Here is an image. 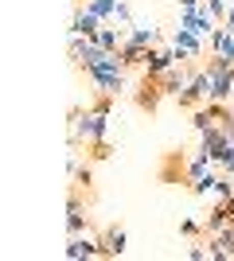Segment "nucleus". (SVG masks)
<instances>
[{"label":"nucleus","instance_id":"nucleus-11","mask_svg":"<svg viewBox=\"0 0 234 261\" xmlns=\"http://www.w3.org/2000/svg\"><path fill=\"white\" fill-rule=\"evenodd\" d=\"M188 82H191V66H172V70H164L160 74V86H164V98H179L184 90H188Z\"/></svg>","mask_w":234,"mask_h":261},{"label":"nucleus","instance_id":"nucleus-19","mask_svg":"<svg viewBox=\"0 0 234 261\" xmlns=\"http://www.w3.org/2000/svg\"><path fill=\"white\" fill-rule=\"evenodd\" d=\"M86 152H90V160H94V164L106 160V156H110V141H94V144H86Z\"/></svg>","mask_w":234,"mask_h":261},{"label":"nucleus","instance_id":"nucleus-18","mask_svg":"<svg viewBox=\"0 0 234 261\" xmlns=\"http://www.w3.org/2000/svg\"><path fill=\"white\" fill-rule=\"evenodd\" d=\"M179 234H184V238H199V234H207V226H199L195 218H184V222H179Z\"/></svg>","mask_w":234,"mask_h":261},{"label":"nucleus","instance_id":"nucleus-10","mask_svg":"<svg viewBox=\"0 0 234 261\" xmlns=\"http://www.w3.org/2000/svg\"><path fill=\"white\" fill-rule=\"evenodd\" d=\"M179 28H191V32H199L211 39L215 32H219V20H215L211 12H207V4H203L199 12H179Z\"/></svg>","mask_w":234,"mask_h":261},{"label":"nucleus","instance_id":"nucleus-6","mask_svg":"<svg viewBox=\"0 0 234 261\" xmlns=\"http://www.w3.org/2000/svg\"><path fill=\"white\" fill-rule=\"evenodd\" d=\"M172 66H179L176 47H172V43H156L152 51H148V59H145V74L148 78H160L164 70H172Z\"/></svg>","mask_w":234,"mask_h":261},{"label":"nucleus","instance_id":"nucleus-12","mask_svg":"<svg viewBox=\"0 0 234 261\" xmlns=\"http://www.w3.org/2000/svg\"><path fill=\"white\" fill-rule=\"evenodd\" d=\"M67 230L70 234H82L86 230V203H82V191H70V199H67Z\"/></svg>","mask_w":234,"mask_h":261},{"label":"nucleus","instance_id":"nucleus-22","mask_svg":"<svg viewBox=\"0 0 234 261\" xmlns=\"http://www.w3.org/2000/svg\"><path fill=\"white\" fill-rule=\"evenodd\" d=\"M184 253H188L191 261H207V257H211V253H207V242H191Z\"/></svg>","mask_w":234,"mask_h":261},{"label":"nucleus","instance_id":"nucleus-23","mask_svg":"<svg viewBox=\"0 0 234 261\" xmlns=\"http://www.w3.org/2000/svg\"><path fill=\"white\" fill-rule=\"evenodd\" d=\"M90 184H94V172H90L86 164H82V168L74 172V187H90Z\"/></svg>","mask_w":234,"mask_h":261},{"label":"nucleus","instance_id":"nucleus-16","mask_svg":"<svg viewBox=\"0 0 234 261\" xmlns=\"http://www.w3.org/2000/svg\"><path fill=\"white\" fill-rule=\"evenodd\" d=\"M129 39L141 43V47H156V43H160V32H156V23L133 20V23H129Z\"/></svg>","mask_w":234,"mask_h":261},{"label":"nucleus","instance_id":"nucleus-5","mask_svg":"<svg viewBox=\"0 0 234 261\" xmlns=\"http://www.w3.org/2000/svg\"><path fill=\"white\" fill-rule=\"evenodd\" d=\"M230 148H234V141L226 137L223 125H211V129H203V133H199V152H207L215 164H223L226 156H230Z\"/></svg>","mask_w":234,"mask_h":261},{"label":"nucleus","instance_id":"nucleus-7","mask_svg":"<svg viewBox=\"0 0 234 261\" xmlns=\"http://www.w3.org/2000/svg\"><path fill=\"white\" fill-rule=\"evenodd\" d=\"M101 23H106V20H98V16H94V12H90L86 4L78 0V4H74V16H70V28H67V32H70V35H86V39H98Z\"/></svg>","mask_w":234,"mask_h":261},{"label":"nucleus","instance_id":"nucleus-1","mask_svg":"<svg viewBox=\"0 0 234 261\" xmlns=\"http://www.w3.org/2000/svg\"><path fill=\"white\" fill-rule=\"evenodd\" d=\"M110 113H113V98L98 94V101L90 109H70V144L82 148V144L106 141L110 133Z\"/></svg>","mask_w":234,"mask_h":261},{"label":"nucleus","instance_id":"nucleus-15","mask_svg":"<svg viewBox=\"0 0 234 261\" xmlns=\"http://www.w3.org/2000/svg\"><path fill=\"white\" fill-rule=\"evenodd\" d=\"M125 230L121 226H110L106 230V234H101V257H121L125 250H129V246H125Z\"/></svg>","mask_w":234,"mask_h":261},{"label":"nucleus","instance_id":"nucleus-24","mask_svg":"<svg viewBox=\"0 0 234 261\" xmlns=\"http://www.w3.org/2000/svg\"><path fill=\"white\" fill-rule=\"evenodd\" d=\"M230 74H234V66H230Z\"/></svg>","mask_w":234,"mask_h":261},{"label":"nucleus","instance_id":"nucleus-25","mask_svg":"<svg viewBox=\"0 0 234 261\" xmlns=\"http://www.w3.org/2000/svg\"><path fill=\"white\" fill-rule=\"evenodd\" d=\"M74 4H78V0H74Z\"/></svg>","mask_w":234,"mask_h":261},{"label":"nucleus","instance_id":"nucleus-17","mask_svg":"<svg viewBox=\"0 0 234 261\" xmlns=\"http://www.w3.org/2000/svg\"><path fill=\"white\" fill-rule=\"evenodd\" d=\"M98 20H113V12H117V0H82Z\"/></svg>","mask_w":234,"mask_h":261},{"label":"nucleus","instance_id":"nucleus-3","mask_svg":"<svg viewBox=\"0 0 234 261\" xmlns=\"http://www.w3.org/2000/svg\"><path fill=\"white\" fill-rule=\"evenodd\" d=\"M168 43L176 47V55H179V63H184V66H191L195 59H203V55L211 51V43H207V35L191 32V28H176Z\"/></svg>","mask_w":234,"mask_h":261},{"label":"nucleus","instance_id":"nucleus-20","mask_svg":"<svg viewBox=\"0 0 234 261\" xmlns=\"http://www.w3.org/2000/svg\"><path fill=\"white\" fill-rule=\"evenodd\" d=\"M113 23H125V28L133 23V8H129L125 0H117V12H113Z\"/></svg>","mask_w":234,"mask_h":261},{"label":"nucleus","instance_id":"nucleus-4","mask_svg":"<svg viewBox=\"0 0 234 261\" xmlns=\"http://www.w3.org/2000/svg\"><path fill=\"white\" fill-rule=\"evenodd\" d=\"M203 70H207V82H211V101H230V94H234L230 66H226L223 59H215V55H211V63H203Z\"/></svg>","mask_w":234,"mask_h":261},{"label":"nucleus","instance_id":"nucleus-2","mask_svg":"<svg viewBox=\"0 0 234 261\" xmlns=\"http://www.w3.org/2000/svg\"><path fill=\"white\" fill-rule=\"evenodd\" d=\"M82 74H86V82L98 90V94H106V98H121L125 90H129V86H125V63H121V55H117V51H106L98 63L86 66Z\"/></svg>","mask_w":234,"mask_h":261},{"label":"nucleus","instance_id":"nucleus-9","mask_svg":"<svg viewBox=\"0 0 234 261\" xmlns=\"http://www.w3.org/2000/svg\"><path fill=\"white\" fill-rule=\"evenodd\" d=\"M63 253H67L70 261H90V257H101V242L90 238V234H70V242H67Z\"/></svg>","mask_w":234,"mask_h":261},{"label":"nucleus","instance_id":"nucleus-21","mask_svg":"<svg viewBox=\"0 0 234 261\" xmlns=\"http://www.w3.org/2000/svg\"><path fill=\"white\" fill-rule=\"evenodd\" d=\"M207 12H211L219 23H223V20H226V12H230V4H226V0H207Z\"/></svg>","mask_w":234,"mask_h":261},{"label":"nucleus","instance_id":"nucleus-14","mask_svg":"<svg viewBox=\"0 0 234 261\" xmlns=\"http://www.w3.org/2000/svg\"><path fill=\"white\" fill-rule=\"evenodd\" d=\"M211 168H219V164H215L207 152H195V156L188 160V168H184V187H191L195 179H203V175L211 172Z\"/></svg>","mask_w":234,"mask_h":261},{"label":"nucleus","instance_id":"nucleus-13","mask_svg":"<svg viewBox=\"0 0 234 261\" xmlns=\"http://www.w3.org/2000/svg\"><path fill=\"white\" fill-rule=\"evenodd\" d=\"M125 39H129V28H125V23H117V28H113V20H106V23H101L98 43L106 47V51H121V43H125Z\"/></svg>","mask_w":234,"mask_h":261},{"label":"nucleus","instance_id":"nucleus-8","mask_svg":"<svg viewBox=\"0 0 234 261\" xmlns=\"http://www.w3.org/2000/svg\"><path fill=\"white\" fill-rule=\"evenodd\" d=\"M160 98H164V86H160V78H141V86H137V94H133V101H137V109H145V113H156L160 109Z\"/></svg>","mask_w":234,"mask_h":261}]
</instances>
